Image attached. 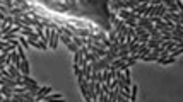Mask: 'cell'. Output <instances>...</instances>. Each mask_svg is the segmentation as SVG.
Returning a JSON list of instances; mask_svg holds the SVG:
<instances>
[{
	"mask_svg": "<svg viewBox=\"0 0 183 102\" xmlns=\"http://www.w3.org/2000/svg\"><path fill=\"white\" fill-rule=\"evenodd\" d=\"M122 20H123V24L127 27H137V20L134 19H122Z\"/></svg>",
	"mask_w": 183,
	"mask_h": 102,
	"instance_id": "13",
	"label": "cell"
},
{
	"mask_svg": "<svg viewBox=\"0 0 183 102\" xmlns=\"http://www.w3.org/2000/svg\"><path fill=\"white\" fill-rule=\"evenodd\" d=\"M7 70H9V73H10L12 78H22V73L19 71V68H16V65H14V63H12V65H9Z\"/></svg>",
	"mask_w": 183,
	"mask_h": 102,
	"instance_id": "4",
	"label": "cell"
},
{
	"mask_svg": "<svg viewBox=\"0 0 183 102\" xmlns=\"http://www.w3.org/2000/svg\"><path fill=\"white\" fill-rule=\"evenodd\" d=\"M17 41H21V46H22L24 49H28L29 48V43H28V39H26L24 36H17Z\"/></svg>",
	"mask_w": 183,
	"mask_h": 102,
	"instance_id": "14",
	"label": "cell"
},
{
	"mask_svg": "<svg viewBox=\"0 0 183 102\" xmlns=\"http://www.w3.org/2000/svg\"><path fill=\"white\" fill-rule=\"evenodd\" d=\"M82 68V73H84V78L86 80H91V71H92V68H91V65H86V67H80Z\"/></svg>",
	"mask_w": 183,
	"mask_h": 102,
	"instance_id": "9",
	"label": "cell"
},
{
	"mask_svg": "<svg viewBox=\"0 0 183 102\" xmlns=\"http://www.w3.org/2000/svg\"><path fill=\"white\" fill-rule=\"evenodd\" d=\"M91 80L92 82H103V71H96V70H92L91 71Z\"/></svg>",
	"mask_w": 183,
	"mask_h": 102,
	"instance_id": "7",
	"label": "cell"
},
{
	"mask_svg": "<svg viewBox=\"0 0 183 102\" xmlns=\"http://www.w3.org/2000/svg\"><path fill=\"white\" fill-rule=\"evenodd\" d=\"M56 99H64V94H58V92H56V94H53V92H50V95H45L43 97V100H56Z\"/></svg>",
	"mask_w": 183,
	"mask_h": 102,
	"instance_id": "8",
	"label": "cell"
},
{
	"mask_svg": "<svg viewBox=\"0 0 183 102\" xmlns=\"http://www.w3.org/2000/svg\"><path fill=\"white\" fill-rule=\"evenodd\" d=\"M67 48H68V51H72V53H76V51L79 49V46H77L76 43H72V41H70V43L67 44Z\"/></svg>",
	"mask_w": 183,
	"mask_h": 102,
	"instance_id": "17",
	"label": "cell"
},
{
	"mask_svg": "<svg viewBox=\"0 0 183 102\" xmlns=\"http://www.w3.org/2000/svg\"><path fill=\"white\" fill-rule=\"evenodd\" d=\"M21 73L22 75H29V70H31V68H29V61H28V58H24V60H21Z\"/></svg>",
	"mask_w": 183,
	"mask_h": 102,
	"instance_id": "6",
	"label": "cell"
},
{
	"mask_svg": "<svg viewBox=\"0 0 183 102\" xmlns=\"http://www.w3.org/2000/svg\"><path fill=\"white\" fill-rule=\"evenodd\" d=\"M161 44V39H158V38H149L147 41H146V46L149 48V49H154V48H158Z\"/></svg>",
	"mask_w": 183,
	"mask_h": 102,
	"instance_id": "5",
	"label": "cell"
},
{
	"mask_svg": "<svg viewBox=\"0 0 183 102\" xmlns=\"http://www.w3.org/2000/svg\"><path fill=\"white\" fill-rule=\"evenodd\" d=\"M50 92H53V90H52V87H40L38 94L34 95V100H43V97H45L46 94H50Z\"/></svg>",
	"mask_w": 183,
	"mask_h": 102,
	"instance_id": "3",
	"label": "cell"
},
{
	"mask_svg": "<svg viewBox=\"0 0 183 102\" xmlns=\"http://www.w3.org/2000/svg\"><path fill=\"white\" fill-rule=\"evenodd\" d=\"M45 36H46L48 39V48H52V49H56V46H58V32L55 31V29H50L48 27L46 31H45Z\"/></svg>",
	"mask_w": 183,
	"mask_h": 102,
	"instance_id": "2",
	"label": "cell"
},
{
	"mask_svg": "<svg viewBox=\"0 0 183 102\" xmlns=\"http://www.w3.org/2000/svg\"><path fill=\"white\" fill-rule=\"evenodd\" d=\"M123 2H125V9H128V10H134L137 7L135 0H123Z\"/></svg>",
	"mask_w": 183,
	"mask_h": 102,
	"instance_id": "12",
	"label": "cell"
},
{
	"mask_svg": "<svg viewBox=\"0 0 183 102\" xmlns=\"http://www.w3.org/2000/svg\"><path fill=\"white\" fill-rule=\"evenodd\" d=\"M84 39H86V38H80V36H77V34H74L72 36V43H76L77 46H84Z\"/></svg>",
	"mask_w": 183,
	"mask_h": 102,
	"instance_id": "10",
	"label": "cell"
},
{
	"mask_svg": "<svg viewBox=\"0 0 183 102\" xmlns=\"http://www.w3.org/2000/svg\"><path fill=\"white\" fill-rule=\"evenodd\" d=\"M181 53H183V48H176V49L169 51V56H173V58H178Z\"/></svg>",
	"mask_w": 183,
	"mask_h": 102,
	"instance_id": "15",
	"label": "cell"
},
{
	"mask_svg": "<svg viewBox=\"0 0 183 102\" xmlns=\"http://www.w3.org/2000/svg\"><path fill=\"white\" fill-rule=\"evenodd\" d=\"M164 12H166V7H164L163 4H159V5H158V10H156V14H154V16H156V17H161V19H163Z\"/></svg>",
	"mask_w": 183,
	"mask_h": 102,
	"instance_id": "11",
	"label": "cell"
},
{
	"mask_svg": "<svg viewBox=\"0 0 183 102\" xmlns=\"http://www.w3.org/2000/svg\"><path fill=\"white\" fill-rule=\"evenodd\" d=\"M31 10H43L50 22L56 26H67V29L77 27L76 24H80L79 19L84 22H94L99 26L101 31L110 32L113 29L110 22V0H31ZM84 27V24H80Z\"/></svg>",
	"mask_w": 183,
	"mask_h": 102,
	"instance_id": "1",
	"label": "cell"
},
{
	"mask_svg": "<svg viewBox=\"0 0 183 102\" xmlns=\"http://www.w3.org/2000/svg\"><path fill=\"white\" fill-rule=\"evenodd\" d=\"M108 49H110V51H118L120 49V43H118V41H113V43L110 44V48H108Z\"/></svg>",
	"mask_w": 183,
	"mask_h": 102,
	"instance_id": "16",
	"label": "cell"
}]
</instances>
